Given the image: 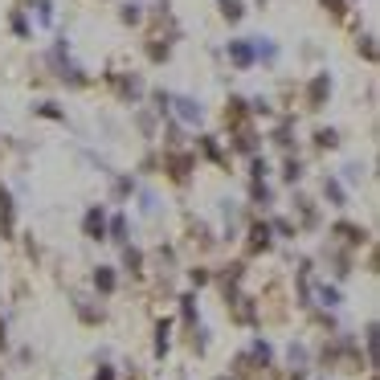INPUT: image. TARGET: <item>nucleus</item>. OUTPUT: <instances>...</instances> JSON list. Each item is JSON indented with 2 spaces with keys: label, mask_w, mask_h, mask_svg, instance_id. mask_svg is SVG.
Returning a JSON list of instances; mask_svg holds the SVG:
<instances>
[{
  "label": "nucleus",
  "mask_w": 380,
  "mask_h": 380,
  "mask_svg": "<svg viewBox=\"0 0 380 380\" xmlns=\"http://www.w3.org/2000/svg\"><path fill=\"white\" fill-rule=\"evenodd\" d=\"M201 156H205V160H213V164H225V151L217 147L213 135H205V140H201Z\"/></svg>",
  "instance_id": "obj_12"
},
{
  "label": "nucleus",
  "mask_w": 380,
  "mask_h": 380,
  "mask_svg": "<svg viewBox=\"0 0 380 380\" xmlns=\"http://www.w3.org/2000/svg\"><path fill=\"white\" fill-rule=\"evenodd\" d=\"M266 172H270L266 160H254V164H250V176H254V180H266Z\"/></svg>",
  "instance_id": "obj_27"
},
{
  "label": "nucleus",
  "mask_w": 380,
  "mask_h": 380,
  "mask_svg": "<svg viewBox=\"0 0 380 380\" xmlns=\"http://www.w3.org/2000/svg\"><path fill=\"white\" fill-rule=\"evenodd\" d=\"M13 33H17V37H29V21H25L21 13H13Z\"/></svg>",
  "instance_id": "obj_26"
},
{
  "label": "nucleus",
  "mask_w": 380,
  "mask_h": 380,
  "mask_svg": "<svg viewBox=\"0 0 380 380\" xmlns=\"http://www.w3.org/2000/svg\"><path fill=\"white\" fill-rule=\"evenodd\" d=\"M327 98H332V74H315V78L307 82V107L311 111H319Z\"/></svg>",
  "instance_id": "obj_1"
},
{
  "label": "nucleus",
  "mask_w": 380,
  "mask_h": 380,
  "mask_svg": "<svg viewBox=\"0 0 380 380\" xmlns=\"http://www.w3.org/2000/svg\"><path fill=\"white\" fill-rule=\"evenodd\" d=\"M107 233H111V241H127V217H115L107 225Z\"/></svg>",
  "instance_id": "obj_17"
},
{
  "label": "nucleus",
  "mask_w": 380,
  "mask_h": 380,
  "mask_svg": "<svg viewBox=\"0 0 380 380\" xmlns=\"http://www.w3.org/2000/svg\"><path fill=\"white\" fill-rule=\"evenodd\" d=\"M33 111H37V115H46V119H66V111H57V102H37Z\"/></svg>",
  "instance_id": "obj_20"
},
{
  "label": "nucleus",
  "mask_w": 380,
  "mask_h": 380,
  "mask_svg": "<svg viewBox=\"0 0 380 380\" xmlns=\"http://www.w3.org/2000/svg\"><path fill=\"white\" fill-rule=\"evenodd\" d=\"M192 283L205 286V283H209V270H201V266H196V270H192Z\"/></svg>",
  "instance_id": "obj_32"
},
{
  "label": "nucleus",
  "mask_w": 380,
  "mask_h": 380,
  "mask_svg": "<svg viewBox=\"0 0 380 380\" xmlns=\"http://www.w3.org/2000/svg\"><path fill=\"white\" fill-rule=\"evenodd\" d=\"M339 143V135H335L332 127H323V131H315V147H335Z\"/></svg>",
  "instance_id": "obj_18"
},
{
  "label": "nucleus",
  "mask_w": 380,
  "mask_h": 380,
  "mask_svg": "<svg viewBox=\"0 0 380 380\" xmlns=\"http://www.w3.org/2000/svg\"><path fill=\"white\" fill-rule=\"evenodd\" d=\"M160 209V201H156V192H143V213H156Z\"/></svg>",
  "instance_id": "obj_29"
},
{
  "label": "nucleus",
  "mask_w": 380,
  "mask_h": 380,
  "mask_svg": "<svg viewBox=\"0 0 380 380\" xmlns=\"http://www.w3.org/2000/svg\"><path fill=\"white\" fill-rule=\"evenodd\" d=\"M250 196H254L258 205H270V189H266L262 180H254V189H250Z\"/></svg>",
  "instance_id": "obj_22"
},
{
  "label": "nucleus",
  "mask_w": 380,
  "mask_h": 380,
  "mask_svg": "<svg viewBox=\"0 0 380 380\" xmlns=\"http://www.w3.org/2000/svg\"><path fill=\"white\" fill-rule=\"evenodd\" d=\"M82 233L90 241H102L107 238V213H102V209H90V213L82 217Z\"/></svg>",
  "instance_id": "obj_6"
},
{
  "label": "nucleus",
  "mask_w": 380,
  "mask_h": 380,
  "mask_svg": "<svg viewBox=\"0 0 380 380\" xmlns=\"http://www.w3.org/2000/svg\"><path fill=\"white\" fill-rule=\"evenodd\" d=\"M13 229H17V205H13V196L0 189V238H13Z\"/></svg>",
  "instance_id": "obj_4"
},
{
  "label": "nucleus",
  "mask_w": 380,
  "mask_h": 380,
  "mask_svg": "<svg viewBox=\"0 0 380 380\" xmlns=\"http://www.w3.org/2000/svg\"><path fill=\"white\" fill-rule=\"evenodd\" d=\"M229 62L238 66V70H250L258 57H254V41L250 37H241V41H229Z\"/></svg>",
  "instance_id": "obj_3"
},
{
  "label": "nucleus",
  "mask_w": 380,
  "mask_h": 380,
  "mask_svg": "<svg viewBox=\"0 0 380 380\" xmlns=\"http://www.w3.org/2000/svg\"><path fill=\"white\" fill-rule=\"evenodd\" d=\"M233 147H238V151H254V147H258V143H254V131H250V127H241L238 140H233Z\"/></svg>",
  "instance_id": "obj_16"
},
{
  "label": "nucleus",
  "mask_w": 380,
  "mask_h": 380,
  "mask_svg": "<svg viewBox=\"0 0 380 380\" xmlns=\"http://www.w3.org/2000/svg\"><path fill=\"white\" fill-rule=\"evenodd\" d=\"M245 119H250V102L245 98H229L225 102V123L229 127H245Z\"/></svg>",
  "instance_id": "obj_9"
},
{
  "label": "nucleus",
  "mask_w": 380,
  "mask_h": 380,
  "mask_svg": "<svg viewBox=\"0 0 380 380\" xmlns=\"http://www.w3.org/2000/svg\"><path fill=\"white\" fill-rule=\"evenodd\" d=\"M323 8H327L332 17H348V8H344V0H323Z\"/></svg>",
  "instance_id": "obj_28"
},
{
  "label": "nucleus",
  "mask_w": 380,
  "mask_h": 380,
  "mask_svg": "<svg viewBox=\"0 0 380 380\" xmlns=\"http://www.w3.org/2000/svg\"><path fill=\"white\" fill-rule=\"evenodd\" d=\"M119 17H123V25H140V21H143V8H140V4H131V0H127V4H123V13H119Z\"/></svg>",
  "instance_id": "obj_15"
},
{
  "label": "nucleus",
  "mask_w": 380,
  "mask_h": 380,
  "mask_svg": "<svg viewBox=\"0 0 380 380\" xmlns=\"http://www.w3.org/2000/svg\"><path fill=\"white\" fill-rule=\"evenodd\" d=\"M135 189V184H131V180H127V176H123V180H115V192H119V196H127V192Z\"/></svg>",
  "instance_id": "obj_31"
},
{
  "label": "nucleus",
  "mask_w": 380,
  "mask_h": 380,
  "mask_svg": "<svg viewBox=\"0 0 380 380\" xmlns=\"http://www.w3.org/2000/svg\"><path fill=\"white\" fill-rule=\"evenodd\" d=\"M37 21H41V25L53 21V8H49V0H37Z\"/></svg>",
  "instance_id": "obj_25"
},
{
  "label": "nucleus",
  "mask_w": 380,
  "mask_h": 380,
  "mask_svg": "<svg viewBox=\"0 0 380 380\" xmlns=\"http://www.w3.org/2000/svg\"><path fill=\"white\" fill-rule=\"evenodd\" d=\"M95 286L102 290V294H111V290H115V270H111V266H98V270H95Z\"/></svg>",
  "instance_id": "obj_11"
},
{
  "label": "nucleus",
  "mask_w": 380,
  "mask_h": 380,
  "mask_svg": "<svg viewBox=\"0 0 380 380\" xmlns=\"http://www.w3.org/2000/svg\"><path fill=\"white\" fill-rule=\"evenodd\" d=\"M323 196H332L335 205H344V184L339 180H323Z\"/></svg>",
  "instance_id": "obj_19"
},
{
  "label": "nucleus",
  "mask_w": 380,
  "mask_h": 380,
  "mask_svg": "<svg viewBox=\"0 0 380 380\" xmlns=\"http://www.w3.org/2000/svg\"><path fill=\"white\" fill-rule=\"evenodd\" d=\"M111 376H115V372H111V368H102V372H98L95 380H111Z\"/></svg>",
  "instance_id": "obj_33"
},
{
  "label": "nucleus",
  "mask_w": 380,
  "mask_h": 380,
  "mask_svg": "<svg viewBox=\"0 0 380 380\" xmlns=\"http://www.w3.org/2000/svg\"><path fill=\"white\" fill-rule=\"evenodd\" d=\"M107 82H111V86L119 90V98H123V102H135V98L143 95V82L135 78V74H131V78H119V74H111Z\"/></svg>",
  "instance_id": "obj_5"
},
{
  "label": "nucleus",
  "mask_w": 380,
  "mask_h": 380,
  "mask_svg": "<svg viewBox=\"0 0 380 380\" xmlns=\"http://www.w3.org/2000/svg\"><path fill=\"white\" fill-rule=\"evenodd\" d=\"M274 143H278V147H290V123H278V131H274Z\"/></svg>",
  "instance_id": "obj_24"
},
{
  "label": "nucleus",
  "mask_w": 380,
  "mask_h": 380,
  "mask_svg": "<svg viewBox=\"0 0 380 380\" xmlns=\"http://www.w3.org/2000/svg\"><path fill=\"white\" fill-rule=\"evenodd\" d=\"M221 17H225L229 25L241 21V17H245V4H241V0H221Z\"/></svg>",
  "instance_id": "obj_13"
},
{
  "label": "nucleus",
  "mask_w": 380,
  "mask_h": 380,
  "mask_svg": "<svg viewBox=\"0 0 380 380\" xmlns=\"http://www.w3.org/2000/svg\"><path fill=\"white\" fill-rule=\"evenodd\" d=\"M283 176H286V180H290V184H294V180H303V164H299V160H286Z\"/></svg>",
  "instance_id": "obj_21"
},
{
  "label": "nucleus",
  "mask_w": 380,
  "mask_h": 380,
  "mask_svg": "<svg viewBox=\"0 0 380 380\" xmlns=\"http://www.w3.org/2000/svg\"><path fill=\"white\" fill-rule=\"evenodd\" d=\"M172 107H176V115L184 123H201L205 119V111H201V102L196 98H189V95H180V98H172Z\"/></svg>",
  "instance_id": "obj_7"
},
{
  "label": "nucleus",
  "mask_w": 380,
  "mask_h": 380,
  "mask_svg": "<svg viewBox=\"0 0 380 380\" xmlns=\"http://www.w3.org/2000/svg\"><path fill=\"white\" fill-rule=\"evenodd\" d=\"M274 245V229L262 221V225H250V254H262V250H270Z\"/></svg>",
  "instance_id": "obj_8"
},
{
  "label": "nucleus",
  "mask_w": 380,
  "mask_h": 380,
  "mask_svg": "<svg viewBox=\"0 0 380 380\" xmlns=\"http://www.w3.org/2000/svg\"><path fill=\"white\" fill-rule=\"evenodd\" d=\"M332 233H335V238H344L348 245H364V241H368V233H364L360 225H352V221H339Z\"/></svg>",
  "instance_id": "obj_10"
},
{
  "label": "nucleus",
  "mask_w": 380,
  "mask_h": 380,
  "mask_svg": "<svg viewBox=\"0 0 380 380\" xmlns=\"http://www.w3.org/2000/svg\"><path fill=\"white\" fill-rule=\"evenodd\" d=\"M123 266H127L131 274H140V266H143V254H140V250H131V245H127V250H123Z\"/></svg>",
  "instance_id": "obj_14"
},
{
  "label": "nucleus",
  "mask_w": 380,
  "mask_h": 380,
  "mask_svg": "<svg viewBox=\"0 0 380 380\" xmlns=\"http://www.w3.org/2000/svg\"><path fill=\"white\" fill-rule=\"evenodd\" d=\"M360 49H364V57H368V62H376V46H372V37H364V46H360Z\"/></svg>",
  "instance_id": "obj_30"
},
{
  "label": "nucleus",
  "mask_w": 380,
  "mask_h": 380,
  "mask_svg": "<svg viewBox=\"0 0 380 380\" xmlns=\"http://www.w3.org/2000/svg\"><path fill=\"white\" fill-rule=\"evenodd\" d=\"M319 299H323V307H335V303H339V290H335V286H319Z\"/></svg>",
  "instance_id": "obj_23"
},
{
  "label": "nucleus",
  "mask_w": 380,
  "mask_h": 380,
  "mask_svg": "<svg viewBox=\"0 0 380 380\" xmlns=\"http://www.w3.org/2000/svg\"><path fill=\"white\" fill-rule=\"evenodd\" d=\"M164 172L176 180V184H184L189 172H192V156H189V151H168V156H164Z\"/></svg>",
  "instance_id": "obj_2"
}]
</instances>
